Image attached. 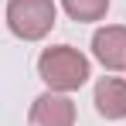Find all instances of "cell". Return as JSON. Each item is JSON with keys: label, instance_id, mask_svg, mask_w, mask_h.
I'll use <instances>...</instances> for the list:
<instances>
[{"label": "cell", "instance_id": "cell-2", "mask_svg": "<svg viewBox=\"0 0 126 126\" xmlns=\"http://www.w3.org/2000/svg\"><path fill=\"white\" fill-rule=\"evenodd\" d=\"M7 27L24 41H41L55 27V3L51 0H10Z\"/></svg>", "mask_w": 126, "mask_h": 126}, {"label": "cell", "instance_id": "cell-6", "mask_svg": "<svg viewBox=\"0 0 126 126\" xmlns=\"http://www.w3.org/2000/svg\"><path fill=\"white\" fill-rule=\"evenodd\" d=\"M62 7L72 21H102L109 0H62Z\"/></svg>", "mask_w": 126, "mask_h": 126}, {"label": "cell", "instance_id": "cell-3", "mask_svg": "<svg viewBox=\"0 0 126 126\" xmlns=\"http://www.w3.org/2000/svg\"><path fill=\"white\" fill-rule=\"evenodd\" d=\"M31 126H75V102L62 92H44L31 106Z\"/></svg>", "mask_w": 126, "mask_h": 126}, {"label": "cell", "instance_id": "cell-5", "mask_svg": "<svg viewBox=\"0 0 126 126\" xmlns=\"http://www.w3.org/2000/svg\"><path fill=\"white\" fill-rule=\"evenodd\" d=\"M95 109L106 119H126V82L123 79H99Z\"/></svg>", "mask_w": 126, "mask_h": 126}, {"label": "cell", "instance_id": "cell-1", "mask_svg": "<svg viewBox=\"0 0 126 126\" xmlns=\"http://www.w3.org/2000/svg\"><path fill=\"white\" fill-rule=\"evenodd\" d=\"M38 75H41L55 92H72V89L85 85V79H89V62H85L82 51H75L72 44H55V48H44L41 51Z\"/></svg>", "mask_w": 126, "mask_h": 126}, {"label": "cell", "instance_id": "cell-4", "mask_svg": "<svg viewBox=\"0 0 126 126\" xmlns=\"http://www.w3.org/2000/svg\"><path fill=\"white\" fill-rule=\"evenodd\" d=\"M92 55L106 68H126V27H102L92 38Z\"/></svg>", "mask_w": 126, "mask_h": 126}]
</instances>
